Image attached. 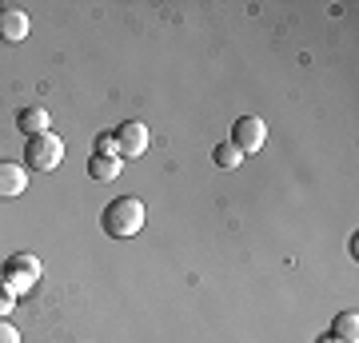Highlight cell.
<instances>
[{"instance_id": "1", "label": "cell", "mask_w": 359, "mask_h": 343, "mask_svg": "<svg viewBox=\"0 0 359 343\" xmlns=\"http://www.w3.org/2000/svg\"><path fill=\"white\" fill-rule=\"evenodd\" d=\"M100 224L112 240H132V236L144 228V203L136 200V196H116V200L104 208Z\"/></svg>"}, {"instance_id": "2", "label": "cell", "mask_w": 359, "mask_h": 343, "mask_svg": "<svg viewBox=\"0 0 359 343\" xmlns=\"http://www.w3.org/2000/svg\"><path fill=\"white\" fill-rule=\"evenodd\" d=\"M65 160V140L56 132H40V136H28V148H25V164L32 172H52L60 168Z\"/></svg>"}, {"instance_id": "3", "label": "cell", "mask_w": 359, "mask_h": 343, "mask_svg": "<svg viewBox=\"0 0 359 343\" xmlns=\"http://www.w3.org/2000/svg\"><path fill=\"white\" fill-rule=\"evenodd\" d=\"M36 280H40V260L36 255H28V252H16V255H8L4 260V288L13 295H25V292H32L36 288Z\"/></svg>"}, {"instance_id": "4", "label": "cell", "mask_w": 359, "mask_h": 343, "mask_svg": "<svg viewBox=\"0 0 359 343\" xmlns=\"http://www.w3.org/2000/svg\"><path fill=\"white\" fill-rule=\"evenodd\" d=\"M264 140H268V124H264L259 116H240V120H236V128H231V144L240 148V156L259 152Z\"/></svg>"}, {"instance_id": "5", "label": "cell", "mask_w": 359, "mask_h": 343, "mask_svg": "<svg viewBox=\"0 0 359 343\" xmlns=\"http://www.w3.org/2000/svg\"><path fill=\"white\" fill-rule=\"evenodd\" d=\"M148 152V128H144V120H124V124L116 128V156L124 160H136V156Z\"/></svg>"}, {"instance_id": "6", "label": "cell", "mask_w": 359, "mask_h": 343, "mask_svg": "<svg viewBox=\"0 0 359 343\" xmlns=\"http://www.w3.org/2000/svg\"><path fill=\"white\" fill-rule=\"evenodd\" d=\"M28 188V168L13 164V160H0V200H13Z\"/></svg>"}, {"instance_id": "7", "label": "cell", "mask_w": 359, "mask_h": 343, "mask_svg": "<svg viewBox=\"0 0 359 343\" xmlns=\"http://www.w3.org/2000/svg\"><path fill=\"white\" fill-rule=\"evenodd\" d=\"M28 36V16L20 8H0V40L4 44H20Z\"/></svg>"}, {"instance_id": "8", "label": "cell", "mask_w": 359, "mask_h": 343, "mask_svg": "<svg viewBox=\"0 0 359 343\" xmlns=\"http://www.w3.org/2000/svg\"><path fill=\"white\" fill-rule=\"evenodd\" d=\"M88 176L96 180V184H108V180L120 176V160H116V156H96L92 152L88 156Z\"/></svg>"}, {"instance_id": "9", "label": "cell", "mask_w": 359, "mask_h": 343, "mask_svg": "<svg viewBox=\"0 0 359 343\" xmlns=\"http://www.w3.org/2000/svg\"><path fill=\"white\" fill-rule=\"evenodd\" d=\"M16 128H20L25 136H40V132H48V112H44V108H20Z\"/></svg>"}, {"instance_id": "10", "label": "cell", "mask_w": 359, "mask_h": 343, "mask_svg": "<svg viewBox=\"0 0 359 343\" xmlns=\"http://www.w3.org/2000/svg\"><path fill=\"white\" fill-rule=\"evenodd\" d=\"M332 335L339 343H355L359 339V311H339L332 323Z\"/></svg>"}, {"instance_id": "11", "label": "cell", "mask_w": 359, "mask_h": 343, "mask_svg": "<svg viewBox=\"0 0 359 343\" xmlns=\"http://www.w3.org/2000/svg\"><path fill=\"white\" fill-rule=\"evenodd\" d=\"M212 160H216V168H224V172H231V168H240V148L236 144H216V152H212Z\"/></svg>"}, {"instance_id": "12", "label": "cell", "mask_w": 359, "mask_h": 343, "mask_svg": "<svg viewBox=\"0 0 359 343\" xmlns=\"http://www.w3.org/2000/svg\"><path fill=\"white\" fill-rule=\"evenodd\" d=\"M96 156H116V132H100L96 136ZM120 160V156H116Z\"/></svg>"}, {"instance_id": "13", "label": "cell", "mask_w": 359, "mask_h": 343, "mask_svg": "<svg viewBox=\"0 0 359 343\" xmlns=\"http://www.w3.org/2000/svg\"><path fill=\"white\" fill-rule=\"evenodd\" d=\"M13 304H16V295L0 283V319H8V311H13Z\"/></svg>"}, {"instance_id": "14", "label": "cell", "mask_w": 359, "mask_h": 343, "mask_svg": "<svg viewBox=\"0 0 359 343\" xmlns=\"http://www.w3.org/2000/svg\"><path fill=\"white\" fill-rule=\"evenodd\" d=\"M0 343H20V331H16L8 319H0Z\"/></svg>"}, {"instance_id": "15", "label": "cell", "mask_w": 359, "mask_h": 343, "mask_svg": "<svg viewBox=\"0 0 359 343\" xmlns=\"http://www.w3.org/2000/svg\"><path fill=\"white\" fill-rule=\"evenodd\" d=\"M316 343H339V339H335V335H320Z\"/></svg>"}, {"instance_id": "16", "label": "cell", "mask_w": 359, "mask_h": 343, "mask_svg": "<svg viewBox=\"0 0 359 343\" xmlns=\"http://www.w3.org/2000/svg\"><path fill=\"white\" fill-rule=\"evenodd\" d=\"M0 280H4V264H0Z\"/></svg>"}]
</instances>
